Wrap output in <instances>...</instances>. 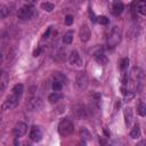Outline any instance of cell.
Listing matches in <instances>:
<instances>
[{
  "mask_svg": "<svg viewBox=\"0 0 146 146\" xmlns=\"http://www.w3.org/2000/svg\"><path fill=\"white\" fill-rule=\"evenodd\" d=\"M74 131V124L70 119H64L58 124V132L62 136H70Z\"/></svg>",
  "mask_w": 146,
  "mask_h": 146,
  "instance_id": "cell-1",
  "label": "cell"
},
{
  "mask_svg": "<svg viewBox=\"0 0 146 146\" xmlns=\"http://www.w3.org/2000/svg\"><path fill=\"white\" fill-rule=\"evenodd\" d=\"M120 40H121V31H120V29L117 26H115L112 30V32H111V34H110V36L107 39L108 47H115L120 42Z\"/></svg>",
  "mask_w": 146,
  "mask_h": 146,
  "instance_id": "cell-2",
  "label": "cell"
},
{
  "mask_svg": "<svg viewBox=\"0 0 146 146\" xmlns=\"http://www.w3.org/2000/svg\"><path fill=\"white\" fill-rule=\"evenodd\" d=\"M33 14H34L33 6L32 5H24L18 10V18H21V19H29V18H31L33 16Z\"/></svg>",
  "mask_w": 146,
  "mask_h": 146,
  "instance_id": "cell-3",
  "label": "cell"
},
{
  "mask_svg": "<svg viewBox=\"0 0 146 146\" xmlns=\"http://www.w3.org/2000/svg\"><path fill=\"white\" fill-rule=\"evenodd\" d=\"M17 104H18V96L15 95V94H13L11 96H9V97L5 100V103H3L2 106H1V108H2L3 111L10 110V108H14Z\"/></svg>",
  "mask_w": 146,
  "mask_h": 146,
  "instance_id": "cell-4",
  "label": "cell"
},
{
  "mask_svg": "<svg viewBox=\"0 0 146 146\" xmlns=\"http://www.w3.org/2000/svg\"><path fill=\"white\" fill-rule=\"evenodd\" d=\"M75 83L76 87L79 89H86V87L88 86V76L86 75L84 72H79L76 74V79H75Z\"/></svg>",
  "mask_w": 146,
  "mask_h": 146,
  "instance_id": "cell-5",
  "label": "cell"
},
{
  "mask_svg": "<svg viewBox=\"0 0 146 146\" xmlns=\"http://www.w3.org/2000/svg\"><path fill=\"white\" fill-rule=\"evenodd\" d=\"M72 111H73L74 115H75L78 119H87V115H88V114H87V110H86V107H84L83 105L76 104V105L73 106Z\"/></svg>",
  "mask_w": 146,
  "mask_h": 146,
  "instance_id": "cell-6",
  "label": "cell"
},
{
  "mask_svg": "<svg viewBox=\"0 0 146 146\" xmlns=\"http://www.w3.org/2000/svg\"><path fill=\"white\" fill-rule=\"evenodd\" d=\"M26 130H27V125L24 123V122H17L14 127V135L15 137H22L26 133Z\"/></svg>",
  "mask_w": 146,
  "mask_h": 146,
  "instance_id": "cell-7",
  "label": "cell"
},
{
  "mask_svg": "<svg viewBox=\"0 0 146 146\" xmlns=\"http://www.w3.org/2000/svg\"><path fill=\"white\" fill-rule=\"evenodd\" d=\"M68 62H70V64H72V65H78V66H81V65H82V59H81V57H80V55H79V52H78L76 50H73V51L70 54V56H68Z\"/></svg>",
  "mask_w": 146,
  "mask_h": 146,
  "instance_id": "cell-8",
  "label": "cell"
},
{
  "mask_svg": "<svg viewBox=\"0 0 146 146\" xmlns=\"http://www.w3.org/2000/svg\"><path fill=\"white\" fill-rule=\"evenodd\" d=\"M27 107L30 108V110H32V111H34V110H39L40 107H41V105H42V102H41V99H40V97H36V96H34V97H32L29 102H27Z\"/></svg>",
  "mask_w": 146,
  "mask_h": 146,
  "instance_id": "cell-9",
  "label": "cell"
},
{
  "mask_svg": "<svg viewBox=\"0 0 146 146\" xmlns=\"http://www.w3.org/2000/svg\"><path fill=\"white\" fill-rule=\"evenodd\" d=\"M91 36V32H90V29L88 27V25L83 24L81 27H80V39L83 41V42H87Z\"/></svg>",
  "mask_w": 146,
  "mask_h": 146,
  "instance_id": "cell-10",
  "label": "cell"
},
{
  "mask_svg": "<svg viewBox=\"0 0 146 146\" xmlns=\"http://www.w3.org/2000/svg\"><path fill=\"white\" fill-rule=\"evenodd\" d=\"M123 115H124V121H125V124L128 127H130L132 124V121H133V113H132V110L130 107H124L123 108Z\"/></svg>",
  "mask_w": 146,
  "mask_h": 146,
  "instance_id": "cell-11",
  "label": "cell"
},
{
  "mask_svg": "<svg viewBox=\"0 0 146 146\" xmlns=\"http://www.w3.org/2000/svg\"><path fill=\"white\" fill-rule=\"evenodd\" d=\"M30 138L31 140L33 141H40L41 138H42V132L40 130L39 127H33L31 129V132H30Z\"/></svg>",
  "mask_w": 146,
  "mask_h": 146,
  "instance_id": "cell-12",
  "label": "cell"
},
{
  "mask_svg": "<svg viewBox=\"0 0 146 146\" xmlns=\"http://www.w3.org/2000/svg\"><path fill=\"white\" fill-rule=\"evenodd\" d=\"M123 2L121 0H113V14L119 16L122 11H123Z\"/></svg>",
  "mask_w": 146,
  "mask_h": 146,
  "instance_id": "cell-13",
  "label": "cell"
},
{
  "mask_svg": "<svg viewBox=\"0 0 146 146\" xmlns=\"http://www.w3.org/2000/svg\"><path fill=\"white\" fill-rule=\"evenodd\" d=\"M95 59H96V60H97V63H99L100 65H106V64H107V62H108L107 57H106L103 52H97V54L95 55Z\"/></svg>",
  "mask_w": 146,
  "mask_h": 146,
  "instance_id": "cell-14",
  "label": "cell"
},
{
  "mask_svg": "<svg viewBox=\"0 0 146 146\" xmlns=\"http://www.w3.org/2000/svg\"><path fill=\"white\" fill-rule=\"evenodd\" d=\"M62 98H63L62 94H59V92H57V91H55V92H52V94H50V95L48 96V100H49V103H51V104L57 103V102L60 100Z\"/></svg>",
  "mask_w": 146,
  "mask_h": 146,
  "instance_id": "cell-15",
  "label": "cell"
},
{
  "mask_svg": "<svg viewBox=\"0 0 146 146\" xmlns=\"http://www.w3.org/2000/svg\"><path fill=\"white\" fill-rule=\"evenodd\" d=\"M130 137H131L132 139H138V138L140 137V128H139L138 124L135 125L133 129L130 131Z\"/></svg>",
  "mask_w": 146,
  "mask_h": 146,
  "instance_id": "cell-16",
  "label": "cell"
},
{
  "mask_svg": "<svg viewBox=\"0 0 146 146\" xmlns=\"http://www.w3.org/2000/svg\"><path fill=\"white\" fill-rule=\"evenodd\" d=\"M73 40V31H67L63 36V42L65 44H70Z\"/></svg>",
  "mask_w": 146,
  "mask_h": 146,
  "instance_id": "cell-17",
  "label": "cell"
},
{
  "mask_svg": "<svg viewBox=\"0 0 146 146\" xmlns=\"http://www.w3.org/2000/svg\"><path fill=\"white\" fill-rule=\"evenodd\" d=\"M9 14H10L9 7H8V6H5V5H1V6H0V18H5V17H7Z\"/></svg>",
  "mask_w": 146,
  "mask_h": 146,
  "instance_id": "cell-18",
  "label": "cell"
},
{
  "mask_svg": "<svg viewBox=\"0 0 146 146\" xmlns=\"http://www.w3.org/2000/svg\"><path fill=\"white\" fill-rule=\"evenodd\" d=\"M23 90H24V87H23V84H21V83H17V84H15V86L13 87V94H15V95H17V96H21V95L23 94Z\"/></svg>",
  "mask_w": 146,
  "mask_h": 146,
  "instance_id": "cell-19",
  "label": "cell"
},
{
  "mask_svg": "<svg viewBox=\"0 0 146 146\" xmlns=\"http://www.w3.org/2000/svg\"><path fill=\"white\" fill-rule=\"evenodd\" d=\"M54 5L52 3H50V2H43V3H41V9H43L44 11H48V13H50V11H52L54 10Z\"/></svg>",
  "mask_w": 146,
  "mask_h": 146,
  "instance_id": "cell-20",
  "label": "cell"
},
{
  "mask_svg": "<svg viewBox=\"0 0 146 146\" xmlns=\"http://www.w3.org/2000/svg\"><path fill=\"white\" fill-rule=\"evenodd\" d=\"M63 88V82H60L59 80H55L52 82V90L54 91H60Z\"/></svg>",
  "mask_w": 146,
  "mask_h": 146,
  "instance_id": "cell-21",
  "label": "cell"
},
{
  "mask_svg": "<svg viewBox=\"0 0 146 146\" xmlns=\"http://www.w3.org/2000/svg\"><path fill=\"white\" fill-rule=\"evenodd\" d=\"M137 110H138V113H139L140 116H145V114H146V107H145V104L143 102H139Z\"/></svg>",
  "mask_w": 146,
  "mask_h": 146,
  "instance_id": "cell-22",
  "label": "cell"
},
{
  "mask_svg": "<svg viewBox=\"0 0 146 146\" xmlns=\"http://www.w3.org/2000/svg\"><path fill=\"white\" fill-rule=\"evenodd\" d=\"M80 135H81V138H83V139H90V133L86 128H81Z\"/></svg>",
  "mask_w": 146,
  "mask_h": 146,
  "instance_id": "cell-23",
  "label": "cell"
},
{
  "mask_svg": "<svg viewBox=\"0 0 146 146\" xmlns=\"http://www.w3.org/2000/svg\"><path fill=\"white\" fill-rule=\"evenodd\" d=\"M98 18V23L99 24H103V25H106V24H108V18L106 17V16H99V17H97Z\"/></svg>",
  "mask_w": 146,
  "mask_h": 146,
  "instance_id": "cell-24",
  "label": "cell"
},
{
  "mask_svg": "<svg viewBox=\"0 0 146 146\" xmlns=\"http://www.w3.org/2000/svg\"><path fill=\"white\" fill-rule=\"evenodd\" d=\"M128 65H129V59H128V58H124V59H122V62H121L120 68H121L122 71H124V70L128 67Z\"/></svg>",
  "mask_w": 146,
  "mask_h": 146,
  "instance_id": "cell-25",
  "label": "cell"
},
{
  "mask_svg": "<svg viewBox=\"0 0 146 146\" xmlns=\"http://www.w3.org/2000/svg\"><path fill=\"white\" fill-rule=\"evenodd\" d=\"M138 11H139L141 15H145V14H146V6L144 5V2L138 6Z\"/></svg>",
  "mask_w": 146,
  "mask_h": 146,
  "instance_id": "cell-26",
  "label": "cell"
},
{
  "mask_svg": "<svg viewBox=\"0 0 146 146\" xmlns=\"http://www.w3.org/2000/svg\"><path fill=\"white\" fill-rule=\"evenodd\" d=\"M65 24H66V25H72V24H73V16L67 15V16L65 17Z\"/></svg>",
  "mask_w": 146,
  "mask_h": 146,
  "instance_id": "cell-27",
  "label": "cell"
},
{
  "mask_svg": "<svg viewBox=\"0 0 146 146\" xmlns=\"http://www.w3.org/2000/svg\"><path fill=\"white\" fill-rule=\"evenodd\" d=\"M40 52H41V49H40V48H36V49L33 51V57H38V56H40Z\"/></svg>",
  "mask_w": 146,
  "mask_h": 146,
  "instance_id": "cell-28",
  "label": "cell"
},
{
  "mask_svg": "<svg viewBox=\"0 0 146 146\" xmlns=\"http://www.w3.org/2000/svg\"><path fill=\"white\" fill-rule=\"evenodd\" d=\"M50 32H51V29L49 27V29L47 30V32H44V34H43V39H48L49 35H50Z\"/></svg>",
  "mask_w": 146,
  "mask_h": 146,
  "instance_id": "cell-29",
  "label": "cell"
},
{
  "mask_svg": "<svg viewBox=\"0 0 146 146\" xmlns=\"http://www.w3.org/2000/svg\"><path fill=\"white\" fill-rule=\"evenodd\" d=\"M26 1H27V2H35L36 0H26Z\"/></svg>",
  "mask_w": 146,
  "mask_h": 146,
  "instance_id": "cell-30",
  "label": "cell"
},
{
  "mask_svg": "<svg viewBox=\"0 0 146 146\" xmlns=\"http://www.w3.org/2000/svg\"><path fill=\"white\" fill-rule=\"evenodd\" d=\"M1 59H2V56H1V54H0V63H1Z\"/></svg>",
  "mask_w": 146,
  "mask_h": 146,
  "instance_id": "cell-31",
  "label": "cell"
},
{
  "mask_svg": "<svg viewBox=\"0 0 146 146\" xmlns=\"http://www.w3.org/2000/svg\"><path fill=\"white\" fill-rule=\"evenodd\" d=\"M140 1H141V2H144V1H145V0H140Z\"/></svg>",
  "mask_w": 146,
  "mask_h": 146,
  "instance_id": "cell-32",
  "label": "cell"
},
{
  "mask_svg": "<svg viewBox=\"0 0 146 146\" xmlns=\"http://www.w3.org/2000/svg\"><path fill=\"white\" fill-rule=\"evenodd\" d=\"M0 76H1V72H0Z\"/></svg>",
  "mask_w": 146,
  "mask_h": 146,
  "instance_id": "cell-33",
  "label": "cell"
}]
</instances>
